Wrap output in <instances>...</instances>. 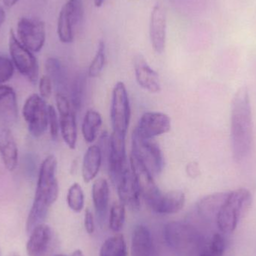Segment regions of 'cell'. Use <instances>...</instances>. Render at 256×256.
Here are the masks:
<instances>
[{
    "instance_id": "obj_15",
    "label": "cell",
    "mask_w": 256,
    "mask_h": 256,
    "mask_svg": "<svg viewBox=\"0 0 256 256\" xmlns=\"http://www.w3.org/2000/svg\"><path fill=\"white\" fill-rule=\"evenodd\" d=\"M149 34L154 50L156 54H162L166 40V16L162 6L158 3L154 6L150 13Z\"/></svg>"
},
{
    "instance_id": "obj_14",
    "label": "cell",
    "mask_w": 256,
    "mask_h": 256,
    "mask_svg": "<svg viewBox=\"0 0 256 256\" xmlns=\"http://www.w3.org/2000/svg\"><path fill=\"white\" fill-rule=\"evenodd\" d=\"M130 165L140 194L149 206L158 198L162 191L155 183L153 174L132 154L130 159Z\"/></svg>"
},
{
    "instance_id": "obj_28",
    "label": "cell",
    "mask_w": 256,
    "mask_h": 256,
    "mask_svg": "<svg viewBox=\"0 0 256 256\" xmlns=\"http://www.w3.org/2000/svg\"><path fill=\"white\" fill-rule=\"evenodd\" d=\"M99 256H128L127 244L123 234L116 233L106 239L102 244Z\"/></svg>"
},
{
    "instance_id": "obj_6",
    "label": "cell",
    "mask_w": 256,
    "mask_h": 256,
    "mask_svg": "<svg viewBox=\"0 0 256 256\" xmlns=\"http://www.w3.org/2000/svg\"><path fill=\"white\" fill-rule=\"evenodd\" d=\"M84 10L82 0H68L58 15L57 33L62 43L73 42L75 32L84 19Z\"/></svg>"
},
{
    "instance_id": "obj_10",
    "label": "cell",
    "mask_w": 256,
    "mask_h": 256,
    "mask_svg": "<svg viewBox=\"0 0 256 256\" xmlns=\"http://www.w3.org/2000/svg\"><path fill=\"white\" fill-rule=\"evenodd\" d=\"M126 136L112 132L110 140L106 166L111 182L115 186L123 174L130 167L126 154Z\"/></svg>"
},
{
    "instance_id": "obj_9",
    "label": "cell",
    "mask_w": 256,
    "mask_h": 256,
    "mask_svg": "<svg viewBox=\"0 0 256 256\" xmlns=\"http://www.w3.org/2000/svg\"><path fill=\"white\" fill-rule=\"evenodd\" d=\"M22 115L33 136L38 138L46 132L48 127V106L40 96L33 94L27 98L22 108Z\"/></svg>"
},
{
    "instance_id": "obj_20",
    "label": "cell",
    "mask_w": 256,
    "mask_h": 256,
    "mask_svg": "<svg viewBox=\"0 0 256 256\" xmlns=\"http://www.w3.org/2000/svg\"><path fill=\"white\" fill-rule=\"evenodd\" d=\"M150 230L142 224L136 226L131 238V256H156Z\"/></svg>"
},
{
    "instance_id": "obj_16",
    "label": "cell",
    "mask_w": 256,
    "mask_h": 256,
    "mask_svg": "<svg viewBox=\"0 0 256 256\" xmlns=\"http://www.w3.org/2000/svg\"><path fill=\"white\" fill-rule=\"evenodd\" d=\"M134 72L137 84L142 88L153 94L161 91L159 75L142 55H137L134 58Z\"/></svg>"
},
{
    "instance_id": "obj_39",
    "label": "cell",
    "mask_w": 256,
    "mask_h": 256,
    "mask_svg": "<svg viewBox=\"0 0 256 256\" xmlns=\"http://www.w3.org/2000/svg\"><path fill=\"white\" fill-rule=\"evenodd\" d=\"M19 0H2L3 4L6 7L10 8L16 4Z\"/></svg>"
},
{
    "instance_id": "obj_30",
    "label": "cell",
    "mask_w": 256,
    "mask_h": 256,
    "mask_svg": "<svg viewBox=\"0 0 256 256\" xmlns=\"http://www.w3.org/2000/svg\"><path fill=\"white\" fill-rule=\"evenodd\" d=\"M126 218V206L121 202H114L110 210V228L114 232H120L124 226Z\"/></svg>"
},
{
    "instance_id": "obj_29",
    "label": "cell",
    "mask_w": 256,
    "mask_h": 256,
    "mask_svg": "<svg viewBox=\"0 0 256 256\" xmlns=\"http://www.w3.org/2000/svg\"><path fill=\"white\" fill-rule=\"evenodd\" d=\"M86 79L84 74H78L72 81L70 85V102L75 112L82 109L85 96Z\"/></svg>"
},
{
    "instance_id": "obj_37",
    "label": "cell",
    "mask_w": 256,
    "mask_h": 256,
    "mask_svg": "<svg viewBox=\"0 0 256 256\" xmlns=\"http://www.w3.org/2000/svg\"><path fill=\"white\" fill-rule=\"evenodd\" d=\"M84 226H85L86 231L90 234H93L94 232V220L92 212L90 209L87 208L85 212L84 216Z\"/></svg>"
},
{
    "instance_id": "obj_38",
    "label": "cell",
    "mask_w": 256,
    "mask_h": 256,
    "mask_svg": "<svg viewBox=\"0 0 256 256\" xmlns=\"http://www.w3.org/2000/svg\"><path fill=\"white\" fill-rule=\"evenodd\" d=\"M186 172L189 177L194 178L198 177L200 174V168L198 164L196 162H191L186 166Z\"/></svg>"
},
{
    "instance_id": "obj_41",
    "label": "cell",
    "mask_w": 256,
    "mask_h": 256,
    "mask_svg": "<svg viewBox=\"0 0 256 256\" xmlns=\"http://www.w3.org/2000/svg\"><path fill=\"white\" fill-rule=\"evenodd\" d=\"M105 0H94V4L96 6V7L100 8L103 6L104 2Z\"/></svg>"
},
{
    "instance_id": "obj_40",
    "label": "cell",
    "mask_w": 256,
    "mask_h": 256,
    "mask_svg": "<svg viewBox=\"0 0 256 256\" xmlns=\"http://www.w3.org/2000/svg\"><path fill=\"white\" fill-rule=\"evenodd\" d=\"M4 20H6V13L4 9L0 6V26L4 22Z\"/></svg>"
},
{
    "instance_id": "obj_2",
    "label": "cell",
    "mask_w": 256,
    "mask_h": 256,
    "mask_svg": "<svg viewBox=\"0 0 256 256\" xmlns=\"http://www.w3.org/2000/svg\"><path fill=\"white\" fill-rule=\"evenodd\" d=\"M57 160L54 155L45 158L40 166L37 188L32 206L26 220L28 233L38 226L44 224L52 204L58 196V184L56 176Z\"/></svg>"
},
{
    "instance_id": "obj_5",
    "label": "cell",
    "mask_w": 256,
    "mask_h": 256,
    "mask_svg": "<svg viewBox=\"0 0 256 256\" xmlns=\"http://www.w3.org/2000/svg\"><path fill=\"white\" fill-rule=\"evenodd\" d=\"M132 154L147 170L153 174L158 176L164 170V155L158 144L152 140H144L137 135L134 130L132 135Z\"/></svg>"
},
{
    "instance_id": "obj_23",
    "label": "cell",
    "mask_w": 256,
    "mask_h": 256,
    "mask_svg": "<svg viewBox=\"0 0 256 256\" xmlns=\"http://www.w3.org/2000/svg\"><path fill=\"white\" fill-rule=\"evenodd\" d=\"M228 192H216L206 196L200 200L196 204L198 216L208 222L216 224V216L226 198Z\"/></svg>"
},
{
    "instance_id": "obj_21",
    "label": "cell",
    "mask_w": 256,
    "mask_h": 256,
    "mask_svg": "<svg viewBox=\"0 0 256 256\" xmlns=\"http://www.w3.org/2000/svg\"><path fill=\"white\" fill-rule=\"evenodd\" d=\"M0 155L8 171L16 168L18 164V149L14 137L8 126L0 124Z\"/></svg>"
},
{
    "instance_id": "obj_8",
    "label": "cell",
    "mask_w": 256,
    "mask_h": 256,
    "mask_svg": "<svg viewBox=\"0 0 256 256\" xmlns=\"http://www.w3.org/2000/svg\"><path fill=\"white\" fill-rule=\"evenodd\" d=\"M130 106L127 88L123 82H118L112 90L110 118L114 132L126 136L130 120Z\"/></svg>"
},
{
    "instance_id": "obj_18",
    "label": "cell",
    "mask_w": 256,
    "mask_h": 256,
    "mask_svg": "<svg viewBox=\"0 0 256 256\" xmlns=\"http://www.w3.org/2000/svg\"><path fill=\"white\" fill-rule=\"evenodd\" d=\"M184 204L185 194L180 190H172L161 192L149 208L160 214H173L180 212Z\"/></svg>"
},
{
    "instance_id": "obj_24",
    "label": "cell",
    "mask_w": 256,
    "mask_h": 256,
    "mask_svg": "<svg viewBox=\"0 0 256 256\" xmlns=\"http://www.w3.org/2000/svg\"><path fill=\"white\" fill-rule=\"evenodd\" d=\"M103 162L102 150L98 146L88 148L82 161V176L86 183H90L97 177Z\"/></svg>"
},
{
    "instance_id": "obj_34",
    "label": "cell",
    "mask_w": 256,
    "mask_h": 256,
    "mask_svg": "<svg viewBox=\"0 0 256 256\" xmlns=\"http://www.w3.org/2000/svg\"><path fill=\"white\" fill-rule=\"evenodd\" d=\"M48 126L52 140H56L60 130V120L55 108L52 105L48 106Z\"/></svg>"
},
{
    "instance_id": "obj_44",
    "label": "cell",
    "mask_w": 256,
    "mask_h": 256,
    "mask_svg": "<svg viewBox=\"0 0 256 256\" xmlns=\"http://www.w3.org/2000/svg\"><path fill=\"white\" fill-rule=\"evenodd\" d=\"M10 256H19L16 255V254H12V255Z\"/></svg>"
},
{
    "instance_id": "obj_31",
    "label": "cell",
    "mask_w": 256,
    "mask_h": 256,
    "mask_svg": "<svg viewBox=\"0 0 256 256\" xmlns=\"http://www.w3.org/2000/svg\"><path fill=\"white\" fill-rule=\"evenodd\" d=\"M67 203L73 212L79 213L85 206V196L82 186L78 183H74L68 191Z\"/></svg>"
},
{
    "instance_id": "obj_36",
    "label": "cell",
    "mask_w": 256,
    "mask_h": 256,
    "mask_svg": "<svg viewBox=\"0 0 256 256\" xmlns=\"http://www.w3.org/2000/svg\"><path fill=\"white\" fill-rule=\"evenodd\" d=\"M52 82L48 76H43L39 81L40 96L44 99H48L52 94Z\"/></svg>"
},
{
    "instance_id": "obj_42",
    "label": "cell",
    "mask_w": 256,
    "mask_h": 256,
    "mask_svg": "<svg viewBox=\"0 0 256 256\" xmlns=\"http://www.w3.org/2000/svg\"><path fill=\"white\" fill-rule=\"evenodd\" d=\"M70 256H84V255L80 250H75L73 254H72V255Z\"/></svg>"
},
{
    "instance_id": "obj_3",
    "label": "cell",
    "mask_w": 256,
    "mask_h": 256,
    "mask_svg": "<svg viewBox=\"0 0 256 256\" xmlns=\"http://www.w3.org/2000/svg\"><path fill=\"white\" fill-rule=\"evenodd\" d=\"M164 237L170 249L178 256H200L206 245L204 236L196 228L180 221L166 224Z\"/></svg>"
},
{
    "instance_id": "obj_12",
    "label": "cell",
    "mask_w": 256,
    "mask_h": 256,
    "mask_svg": "<svg viewBox=\"0 0 256 256\" xmlns=\"http://www.w3.org/2000/svg\"><path fill=\"white\" fill-rule=\"evenodd\" d=\"M57 110L60 114V126L62 136L69 148L75 149L78 141V128L74 110L66 94L56 96Z\"/></svg>"
},
{
    "instance_id": "obj_1",
    "label": "cell",
    "mask_w": 256,
    "mask_h": 256,
    "mask_svg": "<svg viewBox=\"0 0 256 256\" xmlns=\"http://www.w3.org/2000/svg\"><path fill=\"white\" fill-rule=\"evenodd\" d=\"M230 136L233 158L242 162L250 154L254 142L252 109L246 87L239 88L232 102Z\"/></svg>"
},
{
    "instance_id": "obj_11",
    "label": "cell",
    "mask_w": 256,
    "mask_h": 256,
    "mask_svg": "<svg viewBox=\"0 0 256 256\" xmlns=\"http://www.w3.org/2000/svg\"><path fill=\"white\" fill-rule=\"evenodd\" d=\"M18 40L32 52H39L46 40L44 22L33 18H22L16 26Z\"/></svg>"
},
{
    "instance_id": "obj_43",
    "label": "cell",
    "mask_w": 256,
    "mask_h": 256,
    "mask_svg": "<svg viewBox=\"0 0 256 256\" xmlns=\"http://www.w3.org/2000/svg\"><path fill=\"white\" fill-rule=\"evenodd\" d=\"M67 256L62 255V254H58V255H56V256Z\"/></svg>"
},
{
    "instance_id": "obj_26",
    "label": "cell",
    "mask_w": 256,
    "mask_h": 256,
    "mask_svg": "<svg viewBox=\"0 0 256 256\" xmlns=\"http://www.w3.org/2000/svg\"><path fill=\"white\" fill-rule=\"evenodd\" d=\"M46 76L52 81V85L57 88L58 92L64 94L67 90L68 78L64 68L60 60L56 58H49L45 63Z\"/></svg>"
},
{
    "instance_id": "obj_27",
    "label": "cell",
    "mask_w": 256,
    "mask_h": 256,
    "mask_svg": "<svg viewBox=\"0 0 256 256\" xmlns=\"http://www.w3.org/2000/svg\"><path fill=\"white\" fill-rule=\"evenodd\" d=\"M102 117L98 111L90 110L84 116L82 134L87 143H92L97 138L98 132L102 126Z\"/></svg>"
},
{
    "instance_id": "obj_13",
    "label": "cell",
    "mask_w": 256,
    "mask_h": 256,
    "mask_svg": "<svg viewBox=\"0 0 256 256\" xmlns=\"http://www.w3.org/2000/svg\"><path fill=\"white\" fill-rule=\"evenodd\" d=\"M170 129L171 118L168 115L160 112H147L142 116L134 131L141 138L153 140L167 134Z\"/></svg>"
},
{
    "instance_id": "obj_19",
    "label": "cell",
    "mask_w": 256,
    "mask_h": 256,
    "mask_svg": "<svg viewBox=\"0 0 256 256\" xmlns=\"http://www.w3.org/2000/svg\"><path fill=\"white\" fill-rule=\"evenodd\" d=\"M52 232L46 224L38 226L30 233L26 244L28 256H45L52 240Z\"/></svg>"
},
{
    "instance_id": "obj_7",
    "label": "cell",
    "mask_w": 256,
    "mask_h": 256,
    "mask_svg": "<svg viewBox=\"0 0 256 256\" xmlns=\"http://www.w3.org/2000/svg\"><path fill=\"white\" fill-rule=\"evenodd\" d=\"M9 52L12 62L20 73L25 76L32 84H37L39 76L37 60L32 54V51L18 40L13 30H10L9 36Z\"/></svg>"
},
{
    "instance_id": "obj_17",
    "label": "cell",
    "mask_w": 256,
    "mask_h": 256,
    "mask_svg": "<svg viewBox=\"0 0 256 256\" xmlns=\"http://www.w3.org/2000/svg\"><path fill=\"white\" fill-rule=\"evenodd\" d=\"M115 186L120 202L132 210H138L141 194L130 167L123 174Z\"/></svg>"
},
{
    "instance_id": "obj_25",
    "label": "cell",
    "mask_w": 256,
    "mask_h": 256,
    "mask_svg": "<svg viewBox=\"0 0 256 256\" xmlns=\"http://www.w3.org/2000/svg\"><path fill=\"white\" fill-rule=\"evenodd\" d=\"M92 196L96 213L100 218H104L108 212L110 202L109 184L106 179L100 178L94 182Z\"/></svg>"
},
{
    "instance_id": "obj_35",
    "label": "cell",
    "mask_w": 256,
    "mask_h": 256,
    "mask_svg": "<svg viewBox=\"0 0 256 256\" xmlns=\"http://www.w3.org/2000/svg\"><path fill=\"white\" fill-rule=\"evenodd\" d=\"M14 66L10 60L0 56V85L13 76Z\"/></svg>"
},
{
    "instance_id": "obj_4",
    "label": "cell",
    "mask_w": 256,
    "mask_h": 256,
    "mask_svg": "<svg viewBox=\"0 0 256 256\" xmlns=\"http://www.w3.org/2000/svg\"><path fill=\"white\" fill-rule=\"evenodd\" d=\"M252 200V194L244 188L228 192L216 216V225L220 231L233 232L240 220L249 212Z\"/></svg>"
},
{
    "instance_id": "obj_22",
    "label": "cell",
    "mask_w": 256,
    "mask_h": 256,
    "mask_svg": "<svg viewBox=\"0 0 256 256\" xmlns=\"http://www.w3.org/2000/svg\"><path fill=\"white\" fill-rule=\"evenodd\" d=\"M16 96L13 88L0 85V122L2 124L10 126L18 120Z\"/></svg>"
},
{
    "instance_id": "obj_33",
    "label": "cell",
    "mask_w": 256,
    "mask_h": 256,
    "mask_svg": "<svg viewBox=\"0 0 256 256\" xmlns=\"http://www.w3.org/2000/svg\"><path fill=\"white\" fill-rule=\"evenodd\" d=\"M226 250V240L220 233H215L206 243L200 256H222Z\"/></svg>"
},
{
    "instance_id": "obj_32",
    "label": "cell",
    "mask_w": 256,
    "mask_h": 256,
    "mask_svg": "<svg viewBox=\"0 0 256 256\" xmlns=\"http://www.w3.org/2000/svg\"><path fill=\"white\" fill-rule=\"evenodd\" d=\"M106 62V46L104 40H100L98 45L96 56L88 68V74L90 78H97L102 73Z\"/></svg>"
}]
</instances>
